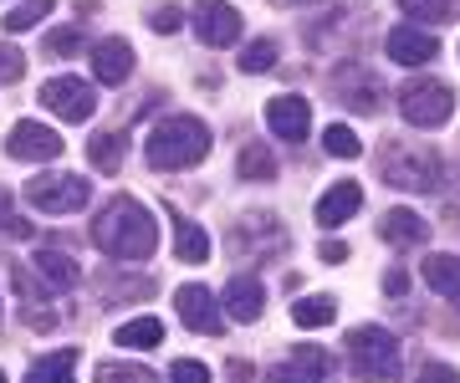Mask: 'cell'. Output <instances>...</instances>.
<instances>
[{"instance_id": "obj_1", "label": "cell", "mask_w": 460, "mask_h": 383, "mask_svg": "<svg viewBox=\"0 0 460 383\" xmlns=\"http://www.w3.org/2000/svg\"><path fill=\"white\" fill-rule=\"evenodd\" d=\"M93 240H98V250L108 261L138 266V261H148V256L159 250V215H154L148 205H138L133 195H118V200H108L98 210Z\"/></svg>"}, {"instance_id": "obj_2", "label": "cell", "mask_w": 460, "mask_h": 383, "mask_svg": "<svg viewBox=\"0 0 460 383\" xmlns=\"http://www.w3.org/2000/svg\"><path fill=\"white\" fill-rule=\"evenodd\" d=\"M205 153H210V128H205L199 118H190V113L164 118V123L144 138L148 169H164V174H174V169H195Z\"/></svg>"}, {"instance_id": "obj_3", "label": "cell", "mask_w": 460, "mask_h": 383, "mask_svg": "<svg viewBox=\"0 0 460 383\" xmlns=\"http://www.w3.org/2000/svg\"><path fill=\"white\" fill-rule=\"evenodd\" d=\"M343 353H348L353 379H363V383L399 379V337L389 327H348Z\"/></svg>"}, {"instance_id": "obj_4", "label": "cell", "mask_w": 460, "mask_h": 383, "mask_svg": "<svg viewBox=\"0 0 460 383\" xmlns=\"http://www.w3.org/2000/svg\"><path fill=\"white\" fill-rule=\"evenodd\" d=\"M87 200H93V184H87L83 174L47 169V174H36V179L26 184V205L41 210V215H77V210H87Z\"/></svg>"}, {"instance_id": "obj_5", "label": "cell", "mask_w": 460, "mask_h": 383, "mask_svg": "<svg viewBox=\"0 0 460 383\" xmlns=\"http://www.w3.org/2000/svg\"><path fill=\"white\" fill-rule=\"evenodd\" d=\"M384 184H394V189H410V195H425L440 184V159L429 149H414V144H389L384 149V164H378Z\"/></svg>"}, {"instance_id": "obj_6", "label": "cell", "mask_w": 460, "mask_h": 383, "mask_svg": "<svg viewBox=\"0 0 460 383\" xmlns=\"http://www.w3.org/2000/svg\"><path fill=\"white\" fill-rule=\"evenodd\" d=\"M41 108L47 113H57L62 123H87V118L98 113V87L87 83V77H51V83H41Z\"/></svg>"}, {"instance_id": "obj_7", "label": "cell", "mask_w": 460, "mask_h": 383, "mask_svg": "<svg viewBox=\"0 0 460 383\" xmlns=\"http://www.w3.org/2000/svg\"><path fill=\"white\" fill-rule=\"evenodd\" d=\"M399 113H404V123H414V128H440V123H450V113H456V92L445 83H410L404 92H399Z\"/></svg>"}, {"instance_id": "obj_8", "label": "cell", "mask_w": 460, "mask_h": 383, "mask_svg": "<svg viewBox=\"0 0 460 383\" xmlns=\"http://www.w3.org/2000/svg\"><path fill=\"white\" fill-rule=\"evenodd\" d=\"M62 134L57 128H47V123H16L11 134H5V153L16 159V164H51V159H62Z\"/></svg>"}, {"instance_id": "obj_9", "label": "cell", "mask_w": 460, "mask_h": 383, "mask_svg": "<svg viewBox=\"0 0 460 383\" xmlns=\"http://www.w3.org/2000/svg\"><path fill=\"white\" fill-rule=\"evenodd\" d=\"M11 286H16V297H21V322H31L36 333H51L57 327V312L47 307V297L57 286L41 282V271H26V261L11 266Z\"/></svg>"}, {"instance_id": "obj_10", "label": "cell", "mask_w": 460, "mask_h": 383, "mask_svg": "<svg viewBox=\"0 0 460 383\" xmlns=\"http://www.w3.org/2000/svg\"><path fill=\"white\" fill-rule=\"evenodd\" d=\"M190 26H195V36L205 47H235L241 41V11L226 5V0H195Z\"/></svg>"}, {"instance_id": "obj_11", "label": "cell", "mask_w": 460, "mask_h": 383, "mask_svg": "<svg viewBox=\"0 0 460 383\" xmlns=\"http://www.w3.org/2000/svg\"><path fill=\"white\" fill-rule=\"evenodd\" d=\"M266 123H271V134H277V138H287V144H302V138L313 134V108H307V98L287 92V98H271V102H266Z\"/></svg>"}, {"instance_id": "obj_12", "label": "cell", "mask_w": 460, "mask_h": 383, "mask_svg": "<svg viewBox=\"0 0 460 383\" xmlns=\"http://www.w3.org/2000/svg\"><path fill=\"white\" fill-rule=\"evenodd\" d=\"M384 51L394 57L399 67H425V62L440 57V41H435V31H425V26H394L389 41H384Z\"/></svg>"}, {"instance_id": "obj_13", "label": "cell", "mask_w": 460, "mask_h": 383, "mask_svg": "<svg viewBox=\"0 0 460 383\" xmlns=\"http://www.w3.org/2000/svg\"><path fill=\"white\" fill-rule=\"evenodd\" d=\"M174 312H180L195 333H205V337L220 333V307H215L210 286H180V292H174Z\"/></svg>"}, {"instance_id": "obj_14", "label": "cell", "mask_w": 460, "mask_h": 383, "mask_svg": "<svg viewBox=\"0 0 460 383\" xmlns=\"http://www.w3.org/2000/svg\"><path fill=\"white\" fill-rule=\"evenodd\" d=\"M93 72H98V83L123 87V83L133 77V47L123 41V36H108V41H98V47H93Z\"/></svg>"}, {"instance_id": "obj_15", "label": "cell", "mask_w": 460, "mask_h": 383, "mask_svg": "<svg viewBox=\"0 0 460 383\" xmlns=\"http://www.w3.org/2000/svg\"><path fill=\"white\" fill-rule=\"evenodd\" d=\"M220 301H226V312L235 317V322H256V317L266 312V286L256 282V276H230Z\"/></svg>"}, {"instance_id": "obj_16", "label": "cell", "mask_w": 460, "mask_h": 383, "mask_svg": "<svg viewBox=\"0 0 460 383\" xmlns=\"http://www.w3.org/2000/svg\"><path fill=\"white\" fill-rule=\"evenodd\" d=\"M358 205H363V189H358L353 179L332 184L328 195L317 200V225H323V231H338L343 220H353V215H358Z\"/></svg>"}, {"instance_id": "obj_17", "label": "cell", "mask_w": 460, "mask_h": 383, "mask_svg": "<svg viewBox=\"0 0 460 383\" xmlns=\"http://www.w3.org/2000/svg\"><path fill=\"white\" fill-rule=\"evenodd\" d=\"M378 231H384V240H389L394 250H414V246H425V240H429V220L399 205V210H389V215H384V225H378Z\"/></svg>"}, {"instance_id": "obj_18", "label": "cell", "mask_w": 460, "mask_h": 383, "mask_svg": "<svg viewBox=\"0 0 460 383\" xmlns=\"http://www.w3.org/2000/svg\"><path fill=\"white\" fill-rule=\"evenodd\" d=\"M420 276H425V286L435 292V297H445L450 307H460V256H445V250H435V256H425Z\"/></svg>"}, {"instance_id": "obj_19", "label": "cell", "mask_w": 460, "mask_h": 383, "mask_svg": "<svg viewBox=\"0 0 460 383\" xmlns=\"http://www.w3.org/2000/svg\"><path fill=\"white\" fill-rule=\"evenodd\" d=\"M169 220H174V256H180L184 266H205L210 261V235L199 231L184 210H169Z\"/></svg>"}, {"instance_id": "obj_20", "label": "cell", "mask_w": 460, "mask_h": 383, "mask_svg": "<svg viewBox=\"0 0 460 383\" xmlns=\"http://www.w3.org/2000/svg\"><path fill=\"white\" fill-rule=\"evenodd\" d=\"M338 98L353 108V113H378L384 108V83H378L374 72H343V87H338Z\"/></svg>"}, {"instance_id": "obj_21", "label": "cell", "mask_w": 460, "mask_h": 383, "mask_svg": "<svg viewBox=\"0 0 460 383\" xmlns=\"http://www.w3.org/2000/svg\"><path fill=\"white\" fill-rule=\"evenodd\" d=\"M113 343L128 348V353H148V348L164 343V322H159V317H128L123 327H113Z\"/></svg>"}, {"instance_id": "obj_22", "label": "cell", "mask_w": 460, "mask_h": 383, "mask_svg": "<svg viewBox=\"0 0 460 383\" xmlns=\"http://www.w3.org/2000/svg\"><path fill=\"white\" fill-rule=\"evenodd\" d=\"M36 271H41V276H47L57 292H72V286L83 282V266H77L66 250H57V246H41V250H36Z\"/></svg>"}, {"instance_id": "obj_23", "label": "cell", "mask_w": 460, "mask_h": 383, "mask_svg": "<svg viewBox=\"0 0 460 383\" xmlns=\"http://www.w3.org/2000/svg\"><path fill=\"white\" fill-rule=\"evenodd\" d=\"M148 297H154L148 276H128V271L102 276V307H128V301H148Z\"/></svg>"}, {"instance_id": "obj_24", "label": "cell", "mask_w": 460, "mask_h": 383, "mask_svg": "<svg viewBox=\"0 0 460 383\" xmlns=\"http://www.w3.org/2000/svg\"><path fill=\"white\" fill-rule=\"evenodd\" d=\"M123 134H93V144H87V159H93V169H102V174H118L123 169Z\"/></svg>"}, {"instance_id": "obj_25", "label": "cell", "mask_w": 460, "mask_h": 383, "mask_svg": "<svg viewBox=\"0 0 460 383\" xmlns=\"http://www.w3.org/2000/svg\"><path fill=\"white\" fill-rule=\"evenodd\" d=\"M72 363H77V348L47 353V358L26 373V383H72Z\"/></svg>"}, {"instance_id": "obj_26", "label": "cell", "mask_w": 460, "mask_h": 383, "mask_svg": "<svg viewBox=\"0 0 460 383\" xmlns=\"http://www.w3.org/2000/svg\"><path fill=\"white\" fill-rule=\"evenodd\" d=\"M51 5H57V0H21V5H11V11H5V21H0V26H5L11 36H16V31H31L36 21L51 16Z\"/></svg>"}, {"instance_id": "obj_27", "label": "cell", "mask_w": 460, "mask_h": 383, "mask_svg": "<svg viewBox=\"0 0 460 383\" xmlns=\"http://www.w3.org/2000/svg\"><path fill=\"white\" fill-rule=\"evenodd\" d=\"M332 317H338V301L332 297H302L292 307V322L296 327H328Z\"/></svg>"}, {"instance_id": "obj_28", "label": "cell", "mask_w": 460, "mask_h": 383, "mask_svg": "<svg viewBox=\"0 0 460 383\" xmlns=\"http://www.w3.org/2000/svg\"><path fill=\"white\" fill-rule=\"evenodd\" d=\"M323 149H328L332 159H358V153H363V138L353 134L348 123H328V128H323Z\"/></svg>"}, {"instance_id": "obj_29", "label": "cell", "mask_w": 460, "mask_h": 383, "mask_svg": "<svg viewBox=\"0 0 460 383\" xmlns=\"http://www.w3.org/2000/svg\"><path fill=\"white\" fill-rule=\"evenodd\" d=\"M399 5H404V16L429 21V26H445L460 11V0H399Z\"/></svg>"}, {"instance_id": "obj_30", "label": "cell", "mask_w": 460, "mask_h": 383, "mask_svg": "<svg viewBox=\"0 0 460 383\" xmlns=\"http://www.w3.org/2000/svg\"><path fill=\"white\" fill-rule=\"evenodd\" d=\"M235 62H241V72H271V67H277V41H271V36H261V41H246Z\"/></svg>"}, {"instance_id": "obj_31", "label": "cell", "mask_w": 460, "mask_h": 383, "mask_svg": "<svg viewBox=\"0 0 460 383\" xmlns=\"http://www.w3.org/2000/svg\"><path fill=\"white\" fill-rule=\"evenodd\" d=\"M277 174V159L266 153V144H246L241 149V179H271Z\"/></svg>"}, {"instance_id": "obj_32", "label": "cell", "mask_w": 460, "mask_h": 383, "mask_svg": "<svg viewBox=\"0 0 460 383\" xmlns=\"http://www.w3.org/2000/svg\"><path fill=\"white\" fill-rule=\"evenodd\" d=\"M98 383H159V379H154L148 368H138V363H102Z\"/></svg>"}, {"instance_id": "obj_33", "label": "cell", "mask_w": 460, "mask_h": 383, "mask_svg": "<svg viewBox=\"0 0 460 383\" xmlns=\"http://www.w3.org/2000/svg\"><path fill=\"white\" fill-rule=\"evenodd\" d=\"M11 189L0 184V235H21V240H31V220H11Z\"/></svg>"}, {"instance_id": "obj_34", "label": "cell", "mask_w": 460, "mask_h": 383, "mask_svg": "<svg viewBox=\"0 0 460 383\" xmlns=\"http://www.w3.org/2000/svg\"><path fill=\"white\" fill-rule=\"evenodd\" d=\"M266 383H328V379H323V373H313V368H302L292 358L287 368H271V373H266Z\"/></svg>"}, {"instance_id": "obj_35", "label": "cell", "mask_w": 460, "mask_h": 383, "mask_svg": "<svg viewBox=\"0 0 460 383\" xmlns=\"http://www.w3.org/2000/svg\"><path fill=\"white\" fill-rule=\"evenodd\" d=\"M169 383H210V368L199 363V358H180V363L169 368Z\"/></svg>"}, {"instance_id": "obj_36", "label": "cell", "mask_w": 460, "mask_h": 383, "mask_svg": "<svg viewBox=\"0 0 460 383\" xmlns=\"http://www.w3.org/2000/svg\"><path fill=\"white\" fill-rule=\"evenodd\" d=\"M47 51L51 57H77V51H83V36L72 31V26H62V31L47 36Z\"/></svg>"}, {"instance_id": "obj_37", "label": "cell", "mask_w": 460, "mask_h": 383, "mask_svg": "<svg viewBox=\"0 0 460 383\" xmlns=\"http://www.w3.org/2000/svg\"><path fill=\"white\" fill-rule=\"evenodd\" d=\"M292 358H296L302 368H313V373H323V379L332 373V358H328V348H317V343H313V348H296Z\"/></svg>"}, {"instance_id": "obj_38", "label": "cell", "mask_w": 460, "mask_h": 383, "mask_svg": "<svg viewBox=\"0 0 460 383\" xmlns=\"http://www.w3.org/2000/svg\"><path fill=\"white\" fill-rule=\"evenodd\" d=\"M21 72H26V57L16 47H0V83H16Z\"/></svg>"}, {"instance_id": "obj_39", "label": "cell", "mask_w": 460, "mask_h": 383, "mask_svg": "<svg viewBox=\"0 0 460 383\" xmlns=\"http://www.w3.org/2000/svg\"><path fill=\"white\" fill-rule=\"evenodd\" d=\"M420 383H460V373L450 363H435V358H429V363L420 368Z\"/></svg>"}, {"instance_id": "obj_40", "label": "cell", "mask_w": 460, "mask_h": 383, "mask_svg": "<svg viewBox=\"0 0 460 383\" xmlns=\"http://www.w3.org/2000/svg\"><path fill=\"white\" fill-rule=\"evenodd\" d=\"M180 26H184L180 5H159V11H154V31H180Z\"/></svg>"}, {"instance_id": "obj_41", "label": "cell", "mask_w": 460, "mask_h": 383, "mask_svg": "<svg viewBox=\"0 0 460 383\" xmlns=\"http://www.w3.org/2000/svg\"><path fill=\"white\" fill-rule=\"evenodd\" d=\"M323 261H328V266H343L348 246H343V240H323Z\"/></svg>"}, {"instance_id": "obj_42", "label": "cell", "mask_w": 460, "mask_h": 383, "mask_svg": "<svg viewBox=\"0 0 460 383\" xmlns=\"http://www.w3.org/2000/svg\"><path fill=\"white\" fill-rule=\"evenodd\" d=\"M384 292H389V297H404V292H410V276H404V271H389V276H384Z\"/></svg>"}, {"instance_id": "obj_43", "label": "cell", "mask_w": 460, "mask_h": 383, "mask_svg": "<svg viewBox=\"0 0 460 383\" xmlns=\"http://www.w3.org/2000/svg\"><path fill=\"white\" fill-rule=\"evenodd\" d=\"M230 383H251V363H230Z\"/></svg>"}, {"instance_id": "obj_44", "label": "cell", "mask_w": 460, "mask_h": 383, "mask_svg": "<svg viewBox=\"0 0 460 383\" xmlns=\"http://www.w3.org/2000/svg\"><path fill=\"white\" fill-rule=\"evenodd\" d=\"M287 5H302V0H287Z\"/></svg>"}, {"instance_id": "obj_45", "label": "cell", "mask_w": 460, "mask_h": 383, "mask_svg": "<svg viewBox=\"0 0 460 383\" xmlns=\"http://www.w3.org/2000/svg\"><path fill=\"white\" fill-rule=\"evenodd\" d=\"M0 383H5V373H0Z\"/></svg>"}]
</instances>
